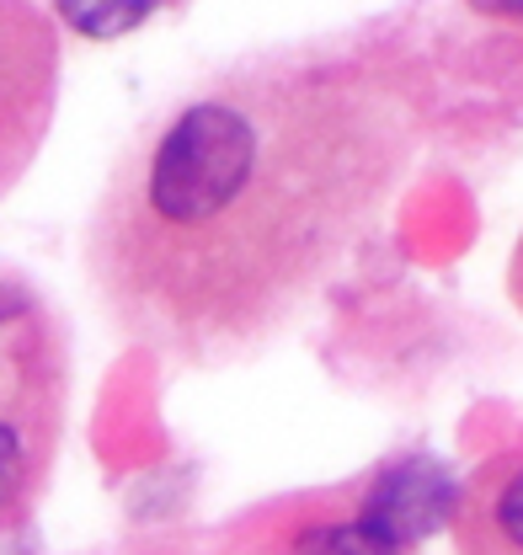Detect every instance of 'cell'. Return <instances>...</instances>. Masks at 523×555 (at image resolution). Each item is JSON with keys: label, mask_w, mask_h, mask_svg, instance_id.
Wrapping results in <instances>:
<instances>
[{"label": "cell", "mask_w": 523, "mask_h": 555, "mask_svg": "<svg viewBox=\"0 0 523 555\" xmlns=\"http://www.w3.org/2000/svg\"><path fill=\"white\" fill-rule=\"evenodd\" d=\"M60 107V27L27 5L0 0V198L43 150Z\"/></svg>", "instance_id": "obj_3"}, {"label": "cell", "mask_w": 523, "mask_h": 555, "mask_svg": "<svg viewBox=\"0 0 523 555\" xmlns=\"http://www.w3.org/2000/svg\"><path fill=\"white\" fill-rule=\"evenodd\" d=\"M464 555H523V454L492 465L455 507Z\"/></svg>", "instance_id": "obj_4"}, {"label": "cell", "mask_w": 523, "mask_h": 555, "mask_svg": "<svg viewBox=\"0 0 523 555\" xmlns=\"http://www.w3.org/2000/svg\"><path fill=\"white\" fill-rule=\"evenodd\" d=\"M395 551H400V540H395L380 518H369V513H358V518H347V524L310 529V534H299V545H294V555H395Z\"/></svg>", "instance_id": "obj_5"}, {"label": "cell", "mask_w": 523, "mask_h": 555, "mask_svg": "<svg viewBox=\"0 0 523 555\" xmlns=\"http://www.w3.org/2000/svg\"><path fill=\"white\" fill-rule=\"evenodd\" d=\"M161 0H60V22L80 38H124Z\"/></svg>", "instance_id": "obj_6"}, {"label": "cell", "mask_w": 523, "mask_h": 555, "mask_svg": "<svg viewBox=\"0 0 523 555\" xmlns=\"http://www.w3.org/2000/svg\"><path fill=\"white\" fill-rule=\"evenodd\" d=\"M470 11H481L492 22H519L523 27V0H470Z\"/></svg>", "instance_id": "obj_7"}, {"label": "cell", "mask_w": 523, "mask_h": 555, "mask_svg": "<svg viewBox=\"0 0 523 555\" xmlns=\"http://www.w3.org/2000/svg\"><path fill=\"white\" fill-rule=\"evenodd\" d=\"M65 332L27 278L0 268V529H16L60 454L65 433Z\"/></svg>", "instance_id": "obj_2"}, {"label": "cell", "mask_w": 523, "mask_h": 555, "mask_svg": "<svg viewBox=\"0 0 523 555\" xmlns=\"http://www.w3.org/2000/svg\"><path fill=\"white\" fill-rule=\"evenodd\" d=\"M508 288H513V305L523 310V235H519V246H513V262H508Z\"/></svg>", "instance_id": "obj_8"}, {"label": "cell", "mask_w": 523, "mask_h": 555, "mask_svg": "<svg viewBox=\"0 0 523 555\" xmlns=\"http://www.w3.org/2000/svg\"><path fill=\"white\" fill-rule=\"evenodd\" d=\"M428 129L417 69L331 49L235 69L113 171L91 278L166 352H230L283 326L400 193Z\"/></svg>", "instance_id": "obj_1"}]
</instances>
